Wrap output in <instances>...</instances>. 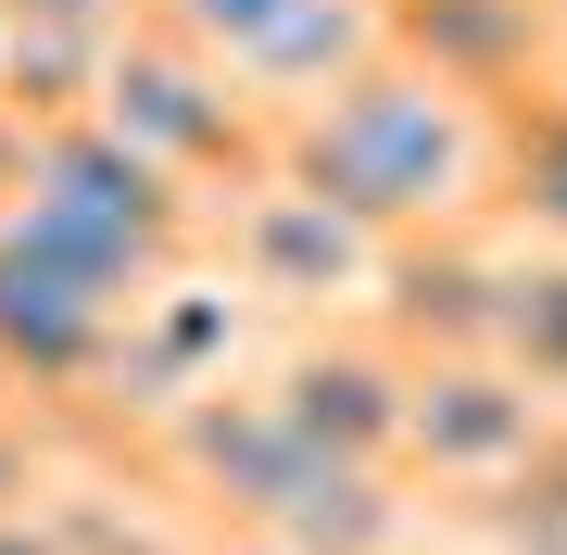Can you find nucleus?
I'll return each instance as SVG.
<instances>
[{"instance_id": "obj_1", "label": "nucleus", "mask_w": 567, "mask_h": 555, "mask_svg": "<svg viewBox=\"0 0 567 555\" xmlns=\"http://www.w3.org/2000/svg\"><path fill=\"white\" fill-rule=\"evenodd\" d=\"M290 165H303V189L328 215L353 227H442L466 189L492 177V140L480 114L454 102L442 76H341L328 102L290 126Z\"/></svg>"}, {"instance_id": "obj_2", "label": "nucleus", "mask_w": 567, "mask_h": 555, "mask_svg": "<svg viewBox=\"0 0 567 555\" xmlns=\"http://www.w3.org/2000/svg\"><path fill=\"white\" fill-rule=\"evenodd\" d=\"M102 126H114L126 152H152L164 177H189V165H252V152H265V126L227 102L215 51H189L177 25L102 51Z\"/></svg>"}, {"instance_id": "obj_3", "label": "nucleus", "mask_w": 567, "mask_h": 555, "mask_svg": "<svg viewBox=\"0 0 567 555\" xmlns=\"http://www.w3.org/2000/svg\"><path fill=\"white\" fill-rule=\"evenodd\" d=\"M114 329H126V304H102L76 266H51V253L0 215V367L63 391V379H89L114 353Z\"/></svg>"}, {"instance_id": "obj_4", "label": "nucleus", "mask_w": 567, "mask_h": 555, "mask_svg": "<svg viewBox=\"0 0 567 555\" xmlns=\"http://www.w3.org/2000/svg\"><path fill=\"white\" fill-rule=\"evenodd\" d=\"M404 442L429 467L480 480V467H517L529 442H543V404H529V367H480V353H454V367L404 379Z\"/></svg>"}, {"instance_id": "obj_5", "label": "nucleus", "mask_w": 567, "mask_h": 555, "mask_svg": "<svg viewBox=\"0 0 567 555\" xmlns=\"http://www.w3.org/2000/svg\"><path fill=\"white\" fill-rule=\"evenodd\" d=\"M404 51L454 89V102H480V89H517L529 76L543 13H529V0H404Z\"/></svg>"}, {"instance_id": "obj_6", "label": "nucleus", "mask_w": 567, "mask_h": 555, "mask_svg": "<svg viewBox=\"0 0 567 555\" xmlns=\"http://www.w3.org/2000/svg\"><path fill=\"white\" fill-rule=\"evenodd\" d=\"M265 404H278L316 454H353V467H365L379 442H404V379H391L379 353H303Z\"/></svg>"}, {"instance_id": "obj_7", "label": "nucleus", "mask_w": 567, "mask_h": 555, "mask_svg": "<svg viewBox=\"0 0 567 555\" xmlns=\"http://www.w3.org/2000/svg\"><path fill=\"white\" fill-rule=\"evenodd\" d=\"M240 240H252V266H265V290H303V304H316V290H341V278L365 266V253H353L365 227H353V215H328L316 189H252Z\"/></svg>"}, {"instance_id": "obj_8", "label": "nucleus", "mask_w": 567, "mask_h": 555, "mask_svg": "<svg viewBox=\"0 0 567 555\" xmlns=\"http://www.w3.org/2000/svg\"><path fill=\"white\" fill-rule=\"evenodd\" d=\"M505 353H517L529 379H567V266L517 278V304H505Z\"/></svg>"}, {"instance_id": "obj_9", "label": "nucleus", "mask_w": 567, "mask_h": 555, "mask_svg": "<svg viewBox=\"0 0 567 555\" xmlns=\"http://www.w3.org/2000/svg\"><path fill=\"white\" fill-rule=\"evenodd\" d=\"M517 215L567 227V114H543V126L517 140Z\"/></svg>"}, {"instance_id": "obj_10", "label": "nucleus", "mask_w": 567, "mask_h": 555, "mask_svg": "<svg viewBox=\"0 0 567 555\" xmlns=\"http://www.w3.org/2000/svg\"><path fill=\"white\" fill-rule=\"evenodd\" d=\"M25 493H39V442H25V430H13V417H0V517H13Z\"/></svg>"}, {"instance_id": "obj_11", "label": "nucleus", "mask_w": 567, "mask_h": 555, "mask_svg": "<svg viewBox=\"0 0 567 555\" xmlns=\"http://www.w3.org/2000/svg\"><path fill=\"white\" fill-rule=\"evenodd\" d=\"M0 391H13V367H0Z\"/></svg>"}]
</instances>
